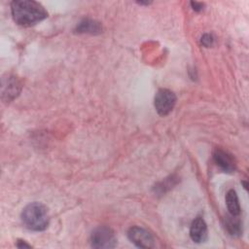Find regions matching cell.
I'll return each instance as SVG.
<instances>
[{
	"instance_id": "cell-1",
	"label": "cell",
	"mask_w": 249,
	"mask_h": 249,
	"mask_svg": "<svg viewBox=\"0 0 249 249\" xmlns=\"http://www.w3.org/2000/svg\"><path fill=\"white\" fill-rule=\"evenodd\" d=\"M11 12L14 20L21 26L34 25L48 17L45 8L36 1L16 0L11 3Z\"/></svg>"
},
{
	"instance_id": "cell-2",
	"label": "cell",
	"mask_w": 249,
	"mask_h": 249,
	"mask_svg": "<svg viewBox=\"0 0 249 249\" xmlns=\"http://www.w3.org/2000/svg\"><path fill=\"white\" fill-rule=\"evenodd\" d=\"M21 219L26 228L35 231H44L49 225L48 210L40 202H32L24 207Z\"/></svg>"
},
{
	"instance_id": "cell-3",
	"label": "cell",
	"mask_w": 249,
	"mask_h": 249,
	"mask_svg": "<svg viewBox=\"0 0 249 249\" xmlns=\"http://www.w3.org/2000/svg\"><path fill=\"white\" fill-rule=\"evenodd\" d=\"M90 244L93 248H113L117 244V238L110 228L101 226L92 231Z\"/></svg>"
},
{
	"instance_id": "cell-4",
	"label": "cell",
	"mask_w": 249,
	"mask_h": 249,
	"mask_svg": "<svg viewBox=\"0 0 249 249\" xmlns=\"http://www.w3.org/2000/svg\"><path fill=\"white\" fill-rule=\"evenodd\" d=\"M177 97L175 93L167 89H160L157 91L154 99L155 108L159 115H168L176 104Z\"/></svg>"
},
{
	"instance_id": "cell-5",
	"label": "cell",
	"mask_w": 249,
	"mask_h": 249,
	"mask_svg": "<svg viewBox=\"0 0 249 249\" xmlns=\"http://www.w3.org/2000/svg\"><path fill=\"white\" fill-rule=\"evenodd\" d=\"M128 239L139 248H152L155 241L152 234L141 227H131L127 231Z\"/></svg>"
},
{
	"instance_id": "cell-6",
	"label": "cell",
	"mask_w": 249,
	"mask_h": 249,
	"mask_svg": "<svg viewBox=\"0 0 249 249\" xmlns=\"http://www.w3.org/2000/svg\"><path fill=\"white\" fill-rule=\"evenodd\" d=\"M190 236L196 243H202L207 239V226L201 217H196L190 229Z\"/></svg>"
},
{
	"instance_id": "cell-7",
	"label": "cell",
	"mask_w": 249,
	"mask_h": 249,
	"mask_svg": "<svg viewBox=\"0 0 249 249\" xmlns=\"http://www.w3.org/2000/svg\"><path fill=\"white\" fill-rule=\"evenodd\" d=\"M216 164L225 172H232L235 169V162L231 155L222 149H216L213 153Z\"/></svg>"
},
{
	"instance_id": "cell-8",
	"label": "cell",
	"mask_w": 249,
	"mask_h": 249,
	"mask_svg": "<svg viewBox=\"0 0 249 249\" xmlns=\"http://www.w3.org/2000/svg\"><path fill=\"white\" fill-rule=\"evenodd\" d=\"M20 91V84L15 77H9L2 81V97L10 101L13 100Z\"/></svg>"
},
{
	"instance_id": "cell-9",
	"label": "cell",
	"mask_w": 249,
	"mask_h": 249,
	"mask_svg": "<svg viewBox=\"0 0 249 249\" xmlns=\"http://www.w3.org/2000/svg\"><path fill=\"white\" fill-rule=\"evenodd\" d=\"M102 27L99 22L92 19H83L76 27V31L79 33H89V34H97L100 33Z\"/></svg>"
},
{
	"instance_id": "cell-10",
	"label": "cell",
	"mask_w": 249,
	"mask_h": 249,
	"mask_svg": "<svg viewBox=\"0 0 249 249\" xmlns=\"http://www.w3.org/2000/svg\"><path fill=\"white\" fill-rule=\"evenodd\" d=\"M226 203L230 215L239 216L240 214V205L238 201V197L236 192L234 190H230L226 195Z\"/></svg>"
},
{
	"instance_id": "cell-11",
	"label": "cell",
	"mask_w": 249,
	"mask_h": 249,
	"mask_svg": "<svg viewBox=\"0 0 249 249\" xmlns=\"http://www.w3.org/2000/svg\"><path fill=\"white\" fill-rule=\"evenodd\" d=\"M238 216H227L225 218V228L228 231V232L231 235H240L242 232V227H241V222L237 219Z\"/></svg>"
},
{
	"instance_id": "cell-12",
	"label": "cell",
	"mask_w": 249,
	"mask_h": 249,
	"mask_svg": "<svg viewBox=\"0 0 249 249\" xmlns=\"http://www.w3.org/2000/svg\"><path fill=\"white\" fill-rule=\"evenodd\" d=\"M200 42H201V44L203 45V46H205V47H211L212 45H213V43H214V38H213V36L211 35V34H208V33H206V34H203L202 35V37H201V39H200Z\"/></svg>"
},
{
	"instance_id": "cell-13",
	"label": "cell",
	"mask_w": 249,
	"mask_h": 249,
	"mask_svg": "<svg viewBox=\"0 0 249 249\" xmlns=\"http://www.w3.org/2000/svg\"><path fill=\"white\" fill-rule=\"evenodd\" d=\"M191 6L193 8V10H195L196 12H200L202 9H203V4L202 3H199V2H194L192 1L191 2Z\"/></svg>"
},
{
	"instance_id": "cell-14",
	"label": "cell",
	"mask_w": 249,
	"mask_h": 249,
	"mask_svg": "<svg viewBox=\"0 0 249 249\" xmlns=\"http://www.w3.org/2000/svg\"><path fill=\"white\" fill-rule=\"evenodd\" d=\"M17 247H18V248H30L31 245L27 244V243H26L25 241H23V240H18V243H17Z\"/></svg>"
}]
</instances>
